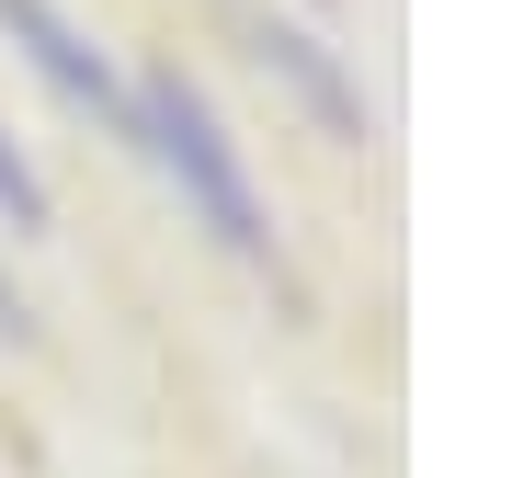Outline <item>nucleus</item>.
<instances>
[{
  "mask_svg": "<svg viewBox=\"0 0 512 478\" xmlns=\"http://www.w3.org/2000/svg\"><path fill=\"white\" fill-rule=\"evenodd\" d=\"M137 148L183 183V205L205 228L228 239L239 262H262V274L285 285V308L308 319V285H296V262H285V228L262 217V194H251V160H239V137H228V114L205 103V80L183 69V57H148V80H137Z\"/></svg>",
  "mask_w": 512,
  "mask_h": 478,
  "instance_id": "1",
  "label": "nucleus"
},
{
  "mask_svg": "<svg viewBox=\"0 0 512 478\" xmlns=\"http://www.w3.org/2000/svg\"><path fill=\"white\" fill-rule=\"evenodd\" d=\"M251 57H262V80H274L330 148H376V103L353 92V69H342L330 35H308V23H285V12H251Z\"/></svg>",
  "mask_w": 512,
  "mask_h": 478,
  "instance_id": "2",
  "label": "nucleus"
},
{
  "mask_svg": "<svg viewBox=\"0 0 512 478\" xmlns=\"http://www.w3.org/2000/svg\"><path fill=\"white\" fill-rule=\"evenodd\" d=\"M0 35H12L23 57H35V69L57 80V92H69L80 114H92V126L114 137V148H137V80L114 69V57L80 35L69 12H57V0H0Z\"/></svg>",
  "mask_w": 512,
  "mask_h": 478,
  "instance_id": "3",
  "label": "nucleus"
},
{
  "mask_svg": "<svg viewBox=\"0 0 512 478\" xmlns=\"http://www.w3.org/2000/svg\"><path fill=\"white\" fill-rule=\"evenodd\" d=\"M0 228H12V239H46V228H57V205H46V183H35V160H23L12 137H0Z\"/></svg>",
  "mask_w": 512,
  "mask_h": 478,
  "instance_id": "4",
  "label": "nucleus"
},
{
  "mask_svg": "<svg viewBox=\"0 0 512 478\" xmlns=\"http://www.w3.org/2000/svg\"><path fill=\"white\" fill-rule=\"evenodd\" d=\"M0 342H12V353H35V342H46V319H35V296H23L12 274H0Z\"/></svg>",
  "mask_w": 512,
  "mask_h": 478,
  "instance_id": "5",
  "label": "nucleus"
},
{
  "mask_svg": "<svg viewBox=\"0 0 512 478\" xmlns=\"http://www.w3.org/2000/svg\"><path fill=\"white\" fill-rule=\"evenodd\" d=\"M319 12H342V0H319Z\"/></svg>",
  "mask_w": 512,
  "mask_h": 478,
  "instance_id": "6",
  "label": "nucleus"
}]
</instances>
